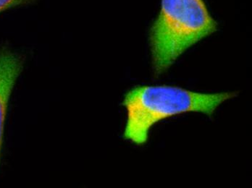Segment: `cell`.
I'll list each match as a JSON object with an SVG mask.
<instances>
[{
    "instance_id": "obj_3",
    "label": "cell",
    "mask_w": 252,
    "mask_h": 188,
    "mask_svg": "<svg viewBox=\"0 0 252 188\" xmlns=\"http://www.w3.org/2000/svg\"><path fill=\"white\" fill-rule=\"evenodd\" d=\"M21 69L22 62L17 55L7 50L0 52V151L9 99Z\"/></svg>"
},
{
    "instance_id": "obj_2",
    "label": "cell",
    "mask_w": 252,
    "mask_h": 188,
    "mask_svg": "<svg viewBox=\"0 0 252 188\" xmlns=\"http://www.w3.org/2000/svg\"><path fill=\"white\" fill-rule=\"evenodd\" d=\"M204 0H161L149 30L152 68L159 77L187 50L218 30Z\"/></svg>"
},
{
    "instance_id": "obj_1",
    "label": "cell",
    "mask_w": 252,
    "mask_h": 188,
    "mask_svg": "<svg viewBox=\"0 0 252 188\" xmlns=\"http://www.w3.org/2000/svg\"><path fill=\"white\" fill-rule=\"evenodd\" d=\"M236 96V92L203 94L176 85H136L126 92L122 103L127 110L124 138L144 146L156 124L189 112L211 117L221 104Z\"/></svg>"
},
{
    "instance_id": "obj_4",
    "label": "cell",
    "mask_w": 252,
    "mask_h": 188,
    "mask_svg": "<svg viewBox=\"0 0 252 188\" xmlns=\"http://www.w3.org/2000/svg\"><path fill=\"white\" fill-rule=\"evenodd\" d=\"M32 0H0V13L9 9L25 4Z\"/></svg>"
}]
</instances>
